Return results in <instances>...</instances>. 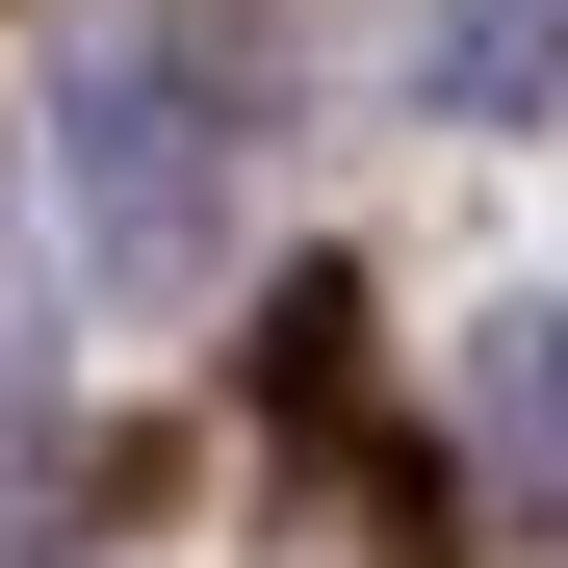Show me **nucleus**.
I'll list each match as a JSON object with an SVG mask.
<instances>
[{"label":"nucleus","instance_id":"f257e3e1","mask_svg":"<svg viewBox=\"0 0 568 568\" xmlns=\"http://www.w3.org/2000/svg\"><path fill=\"white\" fill-rule=\"evenodd\" d=\"M233 155H258V0H104V27H78V78H52L78 258H104V284H207Z\"/></svg>","mask_w":568,"mask_h":568},{"label":"nucleus","instance_id":"f03ea898","mask_svg":"<svg viewBox=\"0 0 568 568\" xmlns=\"http://www.w3.org/2000/svg\"><path fill=\"white\" fill-rule=\"evenodd\" d=\"M465 491L568 542V311H491V336H465Z\"/></svg>","mask_w":568,"mask_h":568},{"label":"nucleus","instance_id":"7ed1b4c3","mask_svg":"<svg viewBox=\"0 0 568 568\" xmlns=\"http://www.w3.org/2000/svg\"><path fill=\"white\" fill-rule=\"evenodd\" d=\"M414 104H465V130L568 104V0H414Z\"/></svg>","mask_w":568,"mask_h":568}]
</instances>
